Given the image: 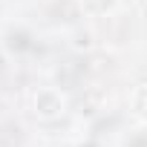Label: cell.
<instances>
[{"mask_svg": "<svg viewBox=\"0 0 147 147\" xmlns=\"http://www.w3.org/2000/svg\"><path fill=\"white\" fill-rule=\"evenodd\" d=\"M35 113L40 118H55L63 113V95L58 90H40L35 95Z\"/></svg>", "mask_w": 147, "mask_h": 147, "instance_id": "obj_1", "label": "cell"}, {"mask_svg": "<svg viewBox=\"0 0 147 147\" xmlns=\"http://www.w3.org/2000/svg\"><path fill=\"white\" fill-rule=\"evenodd\" d=\"M81 3H84V9H87V12L101 15V12H107V9H113V6H115V0H81Z\"/></svg>", "mask_w": 147, "mask_h": 147, "instance_id": "obj_2", "label": "cell"}, {"mask_svg": "<svg viewBox=\"0 0 147 147\" xmlns=\"http://www.w3.org/2000/svg\"><path fill=\"white\" fill-rule=\"evenodd\" d=\"M133 107H136V113L147 121V87H141L138 92H136V98H133Z\"/></svg>", "mask_w": 147, "mask_h": 147, "instance_id": "obj_3", "label": "cell"}]
</instances>
